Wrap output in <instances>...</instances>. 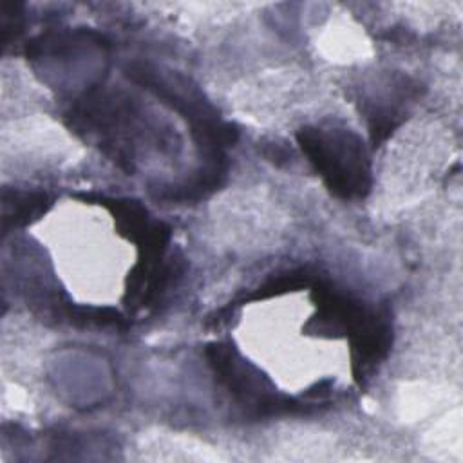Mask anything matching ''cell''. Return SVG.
Listing matches in <instances>:
<instances>
[{"label":"cell","instance_id":"obj_1","mask_svg":"<svg viewBox=\"0 0 463 463\" xmlns=\"http://www.w3.org/2000/svg\"><path fill=\"white\" fill-rule=\"evenodd\" d=\"M297 139L335 195L354 199L369 192V159L354 132L340 127H304Z\"/></svg>","mask_w":463,"mask_h":463},{"label":"cell","instance_id":"obj_2","mask_svg":"<svg viewBox=\"0 0 463 463\" xmlns=\"http://www.w3.org/2000/svg\"><path fill=\"white\" fill-rule=\"evenodd\" d=\"M206 354L217 380L242 405H248L260 414L297 409V403L291 398L275 394L271 383L255 367L246 364L230 345L212 344L208 345Z\"/></svg>","mask_w":463,"mask_h":463}]
</instances>
